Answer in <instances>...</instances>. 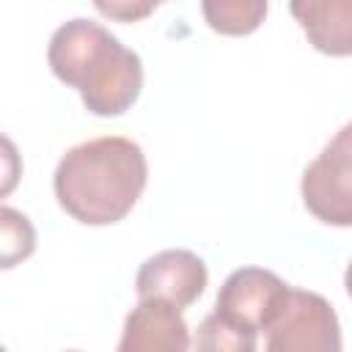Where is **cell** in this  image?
Masks as SVG:
<instances>
[{"instance_id": "obj_9", "label": "cell", "mask_w": 352, "mask_h": 352, "mask_svg": "<svg viewBox=\"0 0 352 352\" xmlns=\"http://www.w3.org/2000/svg\"><path fill=\"white\" fill-rule=\"evenodd\" d=\"M270 0H201L206 25L220 36H250L261 28Z\"/></svg>"}, {"instance_id": "obj_14", "label": "cell", "mask_w": 352, "mask_h": 352, "mask_svg": "<svg viewBox=\"0 0 352 352\" xmlns=\"http://www.w3.org/2000/svg\"><path fill=\"white\" fill-rule=\"evenodd\" d=\"M151 3H154V6H160V3H165V0H151Z\"/></svg>"}, {"instance_id": "obj_3", "label": "cell", "mask_w": 352, "mask_h": 352, "mask_svg": "<svg viewBox=\"0 0 352 352\" xmlns=\"http://www.w3.org/2000/svg\"><path fill=\"white\" fill-rule=\"evenodd\" d=\"M264 346L270 352H338V316L322 294L286 286L264 327Z\"/></svg>"}, {"instance_id": "obj_2", "label": "cell", "mask_w": 352, "mask_h": 352, "mask_svg": "<svg viewBox=\"0 0 352 352\" xmlns=\"http://www.w3.org/2000/svg\"><path fill=\"white\" fill-rule=\"evenodd\" d=\"M52 74L80 91L88 113L110 118L126 113L143 88L140 55L91 19L63 22L47 47Z\"/></svg>"}, {"instance_id": "obj_8", "label": "cell", "mask_w": 352, "mask_h": 352, "mask_svg": "<svg viewBox=\"0 0 352 352\" xmlns=\"http://www.w3.org/2000/svg\"><path fill=\"white\" fill-rule=\"evenodd\" d=\"M308 44L324 55H352V0H289Z\"/></svg>"}, {"instance_id": "obj_4", "label": "cell", "mask_w": 352, "mask_h": 352, "mask_svg": "<svg viewBox=\"0 0 352 352\" xmlns=\"http://www.w3.org/2000/svg\"><path fill=\"white\" fill-rule=\"evenodd\" d=\"M305 209L338 228L352 226V121L344 124L330 143L302 170L300 182Z\"/></svg>"}, {"instance_id": "obj_6", "label": "cell", "mask_w": 352, "mask_h": 352, "mask_svg": "<svg viewBox=\"0 0 352 352\" xmlns=\"http://www.w3.org/2000/svg\"><path fill=\"white\" fill-rule=\"evenodd\" d=\"M209 272L198 253L184 248H168L148 256L138 275L135 292L138 297H165L179 308L192 305L206 289Z\"/></svg>"}, {"instance_id": "obj_5", "label": "cell", "mask_w": 352, "mask_h": 352, "mask_svg": "<svg viewBox=\"0 0 352 352\" xmlns=\"http://www.w3.org/2000/svg\"><path fill=\"white\" fill-rule=\"evenodd\" d=\"M283 292L286 283L275 272L261 267H239L223 280L214 300V314L258 336L275 314Z\"/></svg>"}, {"instance_id": "obj_12", "label": "cell", "mask_w": 352, "mask_h": 352, "mask_svg": "<svg viewBox=\"0 0 352 352\" xmlns=\"http://www.w3.org/2000/svg\"><path fill=\"white\" fill-rule=\"evenodd\" d=\"M94 8L110 22L132 25V22L146 19L157 6L151 0H94Z\"/></svg>"}, {"instance_id": "obj_7", "label": "cell", "mask_w": 352, "mask_h": 352, "mask_svg": "<svg viewBox=\"0 0 352 352\" xmlns=\"http://www.w3.org/2000/svg\"><path fill=\"white\" fill-rule=\"evenodd\" d=\"M190 346V327L182 308L165 297H140L118 341L121 352H184Z\"/></svg>"}, {"instance_id": "obj_11", "label": "cell", "mask_w": 352, "mask_h": 352, "mask_svg": "<svg viewBox=\"0 0 352 352\" xmlns=\"http://www.w3.org/2000/svg\"><path fill=\"white\" fill-rule=\"evenodd\" d=\"M0 242H3L0 261L6 270H11L14 264L25 261L36 250V231L22 212L11 206H0Z\"/></svg>"}, {"instance_id": "obj_10", "label": "cell", "mask_w": 352, "mask_h": 352, "mask_svg": "<svg viewBox=\"0 0 352 352\" xmlns=\"http://www.w3.org/2000/svg\"><path fill=\"white\" fill-rule=\"evenodd\" d=\"M192 344L198 349H209V352H253L258 346V336L236 327L234 322H228L212 311L198 324V336Z\"/></svg>"}, {"instance_id": "obj_1", "label": "cell", "mask_w": 352, "mask_h": 352, "mask_svg": "<svg viewBox=\"0 0 352 352\" xmlns=\"http://www.w3.org/2000/svg\"><path fill=\"white\" fill-rule=\"evenodd\" d=\"M148 179L143 148L121 135L72 146L52 176L60 209L82 226H113L138 204Z\"/></svg>"}, {"instance_id": "obj_13", "label": "cell", "mask_w": 352, "mask_h": 352, "mask_svg": "<svg viewBox=\"0 0 352 352\" xmlns=\"http://www.w3.org/2000/svg\"><path fill=\"white\" fill-rule=\"evenodd\" d=\"M344 286H346V294H349V300H352V261H349V267H346V272H344Z\"/></svg>"}]
</instances>
